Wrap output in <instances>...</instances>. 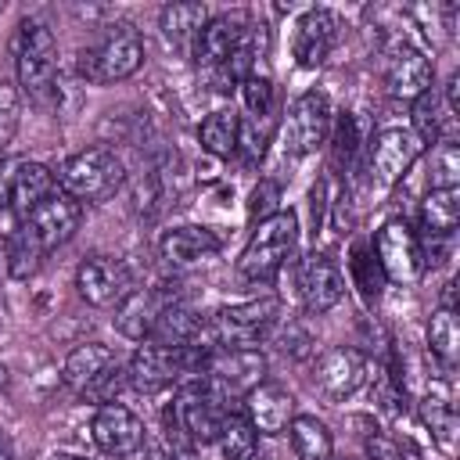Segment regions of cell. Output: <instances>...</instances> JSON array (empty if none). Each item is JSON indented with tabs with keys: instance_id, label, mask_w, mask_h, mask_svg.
Listing matches in <instances>:
<instances>
[{
	"instance_id": "cell-39",
	"label": "cell",
	"mask_w": 460,
	"mask_h": 460,
	"mask_svg": "<svg viewBox=\"0 0 460 460\" xmlns=\"http://www.w3.org/2000/svg\"><path fill=\"white\" fill-rule=\"evenodd\" d=\"M331 155H334V162H352L356 158V151H359V129H356V119L345 111V115H338V122H331Z\"/></svg>"
},
{
	"instance_id": "cell-38",
	"label": "cell",
	"mask_w": 460,
	"mask_h": 460,
	"mask_svg": "<svg viewBox=\"0 0 460 460\" xmlns=\"http://www.w3.org/2000/svg\"><path fill=\"white\" fill-rule=\"evenodd\" d=\"M280 212V183L277 180H259L255 187H252V194H248V219L259 226V223H266L270 216H277Z\"/></svg>"
},
{
	"instance_id": "cell-40",
	"label": "cell",
	"mask_w": 460,
	"mask_h": 460,
	"mask_svg": "<svg viewBox=\"0 0 460 460\" xmlns=\"http://www.w3.org/2000/svg\"><path fill=\"white\" fill-rule=\"evenodd\" d=\"M18 115H22V101H18V90L0 83V151L11 144L14 129H18Z\"/></svg>"
},
{
	"instance_id": "cell-31",
	"label": "cell",
	"mask_w": 460,
	"mask_h": 460,
	"mask_svg": "<svg viewBox=\"0 0 460 460\" xmlns=\"http://www.w3.org/2000/svg\"><path fill=\"white\" fill-rule=\"evenodd\" d=\"M453 115L446 111V104H442V93L431 86L428 93H420L417 101H413V111H410V133L420 140V144H438L442 137H446V122H449Z\"/></svg>"
},
{
	"instance_id": "cell-20",
	"label": "cell",
	"mask_w": 460,
	"mask_h": 460,
	"mask_svg": "<svg viewBox=\"0 0 460 460\" xmlns=\"http://www.w3.org/2000/svg\"><path fill=\"white\" fill-rule=\"evenodd\" d=\"M244 413L259 435H280L295 417V395L277 381H262L244 395Z\"/></svg>"
},
{
	"instance_id": "cell-13",
	"label": "cell",
	"mask_w": 460,
	"mask_h": 460,
	"mask_svg": "<svg viewBox=\"0 0 460 460\" xmlns=\"http://www.w3.org/2000/svg\"><path fill=\"white\" fill-rule=\"evenodd\" d=\"M331 122H334V111H331L327 93L320 90L298 93L288 108V147L295 155H313L316 147H323Z\"/></svg>"
},
{
	"instance_id": "cell-1",
	"label": "cell",
	"mask_w": 460,
	"mask_h": 460,
	"mask_svg": "<svg viewBox=\"0 0 460 460\" xmlns=\"http://www.w3.org/2000/svg\"><path fill=\"white\" fill-rule=\"evenodd\" d=\"M280 320V298L262 295L234 305H219L212 316H205V341L212 349H259L273 334Z\"/></svg>"
},
{
	"instance_id": "cell-46",
	"label": "cell",
	"mask_w": 460,
	"mask_h": 460,
	"mask_svg": "<svg viewBox=\"0 0 460 460\" xmlns=\"http://www.w3.org/2000/svg\"><path fill=\"white\" fill-rule=\"evenodd\" d=\"M0 14H4V0H0Z\"/></svg>"
},
{
	"instance_id": "cell-42",
	"label": "cell",
	"mask_w": 460,
	"mask_h": 460,
	"mask_svg": "<svg viewBox=\"0 0 460 460\" xmlns=\"http://www.w3.org/2000/svg\"><path fill=\"white\" fill-rule=\"evenodd\" d=\"M367 453H370V460H402L399 449H395V442H392L388 435H377V428H374V435L367 438Z\"/></svg>"
},
{
	"instance_id": "cell-11",
	"label": "cell",
	"mask_w": 460,
	"mask_h": 460,
	"mask_svg": "<svg viewBox=\"0 0 460 460\" xmlns=\"http://www.w3.org/2000/svg\"><path fill=\"white\" fill-rule=\"evenodd\" d=\"M295 284H298V298H302L305 313H316V316L331 313L345 295V277H341L338 262L323 252H309L298 259Z\"/></svg>"
},
{
	"instance_id": "cell-3",
	"label": "cell",
	"mask_w": 460,
	"mask_h": 460,
	"mask_svg": "<svg viewBox=\"0 0 460 460\" xmlns=\"http://www.w3.org/2000/svg\"><path fill=\"white\" fill-rule=\"evenodd\" d=\"M144 65V40L129 22L104 25V36L79 54V75L93 86H111L137 75Z\"/></svg>"
},
{
	"instance_id": "cell-32",
	"label": "cell",
	"mask_w": 460,
	"mask_h": 460,
	"mask_svg": "<svg viewBox=\"0 0 460 460\" xmlns=\"http://www.w3.org/2000/svg\"><path fill=\"white\" fill-rule=\"evenodd\" d=\"M349 273H352V288L359 291V298L367 305H377L381 295H385V273H381V262L374 255L370 244H352L349 252Z\"/></svg>"
},
{
	"instance_id": "cell-19",
	"label": "cell",
	"mask_w": 460,
	"mask_h": 460,
	"mask_svg": "<svg viewBox=\"0 0 460 460\" xmlns=\"http://www.w3.org/2000/svg\"><path fill=\"white\" fill-rule=\"evenodd\" d=\"M420 151H424V144L410 129H402V126L381 129L374 137V147H370V169H374L377 183H385V187L399 183L410 172V165L417 162Z\"/></svg>"
},
{
	"instance_id": "cell-45",
	"label": "cell",
	"mask_w": 460,
	"mask_h": 460,
	"mask_svg": "<svg viewBox=\"0 0 460 460\" xmlns=\"http://www.w3.org/2000/svg\"><path fill=\"white\" fill-rule=\"evenodd\" d=\"M50 460H86V456H79V453H54Z\"/></svg>"
},
{
	"instance_id": "cell-27",
	"label": "cell",
	"mask_w": 460,
	"mask_h": 460,
	"mask_svg": "<svg viewBox=\"0 0 460 460\" xmlns=\"http://www.w3.org/2000/svg\"><path fill=\"white\" fill-rule=\"evenodd\" d=\"M237 137H241V115L234 108H216L198 126V144L216 158L237 155Z\"/></svg>"
},
{
	"instance_id": "cell-25",
	"label": "cell",
	"mask_w": 460,
	"mask_h": 460,
	"mask_svg": "<svg viewBox=\"0 0 460 460\" xmlns=\"http://www.w3.org/2000/svg\"><path fill=\"white\" fill-rule=\"evenodd\" d=\"M147 341H155V345H169V349L198 345V341H205V316H198V313L180 298V302H172V305L162 309V316L155 320ZM205 345H208V341H205Z\"/></svg>"
},
{
	"instance_id": "cell-30",
	"label": "cell",
	"mask_w": 460,
	"mask_h": 460,
	"mask_svg": "<svg viewBox=\"0 0 460 460\" xmlns=\"http://www.w3.org/2000/svg\"><path fill=\"white\" fill-rule=\"evenodd\" d=\"M428 349L438 359V367L449 374L460 359V323H456V309H435L428 320Z\"/></svg>"
},
{
	"instance_id": "cell-24",
	"label": "cell",
	"mask_w": 460,
	"mask_h": 460,
	"mask_svg": "<svg viewBox=\"0 0 460 460\" xmlns=\"http://www.w3.org/2000/svg\"><path fill=\"white\" fill-rule=\"evenodd\" d=\"M58 190V176L54 169H47L43 162H32V158H18V169H14V190H11V212L14 219L22 223L43 198H50Z\"/></svg>"
},
{
	"instance_id": "cell-10",
	"label": "cell",
	"mask_w": 460,
	"mask_h": 460,
	"mask_svg": "<svg viewBox=\"0 0 460 460\" xmlns=\"http://www.w3.org/2000/svg\"><path fill=\"white\" fill-rule=\"evenodd\" d=\"M75 291H79V298L86 305L108 309V305H119L133 291V280H129V270H126L122 259H115V255H90L75 270Z\"/></svg>"
},
{
	"instance_id": "cell-18",
	"label": "cell",
	"mask_w": 460,
	"mask_h": 460,
	"mask_svg": "<svg viewBox=\"0 0 460 460\" xmlns=\"http://www.w3.org/2000/svg\"><path fill=\"white\" fill-rule=\"evenodd\" d=\"M385 86H388V93L395 101H410L413 104L420 93H428L435 86V65H431V58L424 50H417V47L399 43L392 50L388 65H385Z\"/></svg>"
},
{
	"instance_id": "cell-37",
	"label": "cell",
	"mask_w": 460,
	"mask_h": 460,
	"mask_svg": "<svg viewBox=\"0 0 460 460\" xmlns=\"http://www.w3.org/2000/svg\"><path fill=\"white\" fill-rule=\"evenodd\" d=\"M273 334H277V345H280V352L284 356H291V359H305L309 352H313V331L302 323V320H277V327H273Z\"/></svg>"
},
{
	"instance_id": "cell-7",
	"label": "cell",
	"mask_w": 460,
	"mask_h": 460,
	"mask_svg": "<svg viewBox=\"0 0 460 460\" xmlns=\"http://www.w3.org/2000/svg\"><path fill=\"white\" fill-rule=\"evenodd\" d=\"M201 377L223 402H234L266 381V356L259 349H212Z\"/></svg>"
},
{
	"instance_id": "cell-12",
	"label": "cell",
	"mask_w": 460,
	"mask_h": 460,
	"mask_svg": "<svg viewBox=\"0 0 460 460\" xmlns=\"http://www.w3.org/2000/svg\"><path fill=\"white\" fill-rule=\"evenodd\" d=\"M363 381H367V356L352 345H334V349L320 352L313 363V385L331 402L356 395L363 388Z\"/></svg>"
},
{
	"instance_id": "cell-2",
	"label": "cell",
	"mask_w": 460,
	"mask_h": 460,
	"mask_svg": "<svg viewBox=\"0 0 460 460\" xmlns=\"http://www.w3.org/2000/svg\"><path fill=\"white\" fill-rule=\"evenodd\" d=\"M295 248H298V216L291 208H280L277 216L259 223L255 234L248 237L237 259V277L248 284H270L288 266Z\"/></svg>"
},
{
	"instance_id": "cell-26",
	"label": "cell",
	"mask_w": 460,
	"mask_h": 460,
	"mask_svg": "<svg viewBox=\"0 0 460 460\" xmlns=\"http://www.w3.org/2000/svg\"><path fill=\"white\" fill-rule=\"evenodd\" d=\"M216 446H219L223 460H255L259 431H255V424L248 420V413L226 410L223 420H219V431H216Z\"/></svg>"
},
{
	"instance_id": "cell-21",
	"label": "cell",
	"mask_w": 460,
	"mask_h": 460,
	"mask_svg": "<svg viewBox=\"0 0 460 460\" xmlns=\"http://www.w3.org/2000/svg\"><path fill=\"white\" fill-rule=\"evenodd\" d=\"M115 363H119V359H115V352H111L104 341H83V345H75V349L65 356L61 381H65L75 395H86Z\"/></svg>"
},
{
	"instance_id": "cell-6",
	"label": "cell",
	"mask_w": 460,
	"mask_h": 460,
	"mask_svg": "<svg viewBox=\"0 0 460 460\" xmlns=\"http://www.w3.org/2000/svg\"><path fill=\"white\" fill-rule=\"evenodd\" d=\"M169 410H172L183 438L198 449V446L216 442V431H219V420L226 413V402L208 388L205 377H187V381L176 385V395H172Z\"/></svg>"
},
{
	"instance_id": "cell-44",
	"label": "cell",
	"mask_w": 460,
	"mask_h": 460,
	"mask_svg": "<svg viewBox=\"0 0 460 460\" xmlns=\"http://www.w3.org/2000/svg\"><path fill=\"white\" fill-rule=\"evenodd\" d=\"M11 388V377H7V367L0 363V392H7Z\"/></svg>"
},
{
	"instance_id": "cell-33",
	"label": "cell",
	"mask_w": 460,
	"mask_h": 460,
	"mask_svg": "<svg viewBox=\"0 0 460 460\" xmlns=\"http://www.w3.org/2000/svg\"><path fill=\"white\" fill-rule=\"evenodd\" d=\"M208 18L212 14H208L205 4H165L162 14H158V29L172 43H190Z\"/></svg>"
},
{
	"instance_id": "cell-8",
	"label": "cell",
	"mask_w": 460,
	"mask_h": 460,
	"mask_svg": "<svg viewBox=\"0 0 460 460\" xmlns=\"http://www.w3.org/2000/svg\"><path fill=\"white\" fill-rule=\"evenodd\" d=\"M79 223H83V205H79L75 198H68V194L58 187L50 198H43V201L22 219V230H25L43 252H54V248H61V244H68V241L75 237Z\"/></svg>"
},
{
	"instance_id": "cell-35",
	"label": "cell",
	"mask_w": 460,
	"mask_h": 460,
	"mask_svg": "<svg viewBox=\"0 0 460 460\" xmlns=\"http://www.w3.org/2000/svg\"><path fill=\"white\" fill-rule=\"evenodd\" d=\"M460 183V151L453 144V137H442L438 144H431V162H428V187L431 190H446Z\"/></svg>"
},
{
	"instance_id": "cell-34",
	"label": "cell",
	"mask_w": 460,
	"mask_h": 460,
	"mask_svg": "<svg viewBox=\"0 0 460 460\" xmlns=\"http://www.w3.org/2000/svg\"><path fill=\"white\" fill-rule=\"evenodd\" d=\"M43 255H47V252L22 230V223L4 237V262H7V273H11L14 280H29V277H36Z\"/></svg>"
},
{
	"instance_id": "cell-29",
	"label": "cell",
	"mask_w": 460,
	"mask_h": 460,
	"mask_svg": "<svg viewBox=\"0 0 460 460\" xmlns=\"http://www.w3.org/2000/svg\"><path fill=\"white\" fill-rule=\"evenodd\" d=\"M456 223H460V187L428 190L420 201V230L438 234V237H453Z\"/></svg>"
},
{
	"instance_id": "cell-4",
	"label": "cell",
	"mask_w": 460,
	"mask_h": 460,
	"mask_svg": "<svg viewBox=\"0 0 460 460\" xmlns=\"http://www.w3.org/2000/svg\"><path fill=\"white\" fill-rule=\"evenodd\" d=\"M11 54H14V75H18L22 93H29L32 101H50L54 83H58V40H54V32L43 22L25 18L14 29Z\"/></svg>"
},
{
	"instance_id": "cell-9",
	"label": "cell",
	"mask_w": 460,
	"mask_h": 460,
	"mask_svg": "<svg viewBox=\"0 0 460 460\" xmlns=\"http://www.w3.org/2000/svg\"><path fill=\"white\" fill-rule=\"evenodd\" d=\"M374 255L381 262V273L385 280H395V284H413L420 273H424V262H420V241H417V230L406 223V219H388L377 237H374Z\"/></svg>"
},
{
	"instance_id": "cell-14",
	"label": "cell",
	"mask_w": 460,
	"mask_h": 460,
	"mask_svg": "<svg viewBox=\"0 0 460 460\" xmlns=\"http://www.w3.org/2000/svg\"><path fill=\"white\" fill-rule=\"evenodd\" d=\"M172 302H180V295H176V288L169 291V284L133 288V291L115 305L111 323H115V331H119L122 338H129V341H147L155 320H158L162 309L172 305Z\"/></svg>"
},
{
	"instance_id": "cell-36",
	"label": "cell",
	"mask_w": 460,
	"mask_h": 460,
	"mask_svg": "<svg viewBox=\"0 0 460 460\" xmlns=\"http://www.w3.org/2000/svg\"><path fill=\"white\" fill-rule=\"evenodd\" d=\"M241 104H244V115L248 119H266V115H277V90L266 75H248L241 86Z\"/></svg>"
},
{
	"instance_id": "cell-23",
	"label": "cell",
	"mask_w": 460,
	"mask_h": 460,
	"mask_svg": "<svg viewBox=\"0 0 460 460\" xmlns=\"http://www.w3.org/2000/svg\"><path fill=\"white\" fill-rule=\"evenodd\" d=\"M420 420L431 435V446H438L442 453L453 456V449H456V406H453V395H449L446 381L428 385V392L420 399Z\"/></svg>"
},
{
	"instance_id": "cell-28",
	"label": "cell",
	"mask_w": 460,
	"mask_h": 460,
	"mask_svg": "<svg viewBox=\"0 0 460 460\" xmlns=\"http://www.w3.org/2000/svg\"><path fill=\"white\" fill-rule=\"evenodd\" d=\"M288 438L298 460H331L334 456V438L327 431L323 420L309 417V413H295L288 424Z\"/></svg>"
},
{
	"instance_id": "cell-17",
	"label": "cell",
	"mask_w": 460,
	"mask_h": 460,
	"mask_svg": "<svg viewBox=\"0 0 460 460\" xmlns=\"http://www.w3.org/2000/svg\"><path fill=\"white\" fill-rule=\"evenodd\" d=\"M248 40V22H244V14H216V18H208L201 29H198V36L190 40V58H194V65L198 68H219L241 43Z\"/></svg>"
},
{
	"instance_id": "cell-16",
	"label": "cell",
	"mask_w": 460,
	"mask_h": 460,
	"mask_svg": "<svg viewBox=\"0 0 460 460\" xmlns=\"http://www.w3.org/2000/svg\"><path fill=\"white\" fill-rule=\"evenodd\" d=\"M90 435L108 456H133L144 446V420L122 402H101L90 420Z\"/></svg>"
},
{
	"instance_id": "cell-15",
	"label": "cell",
	"mask_w": 460,
	"mask_h": 460,
	"mask_svg": "<svg viewBox=\"0 0 460 460\" xmlns=\"http://www.w3.org/2000/svg\"><path fill=\"white\" fill-rule=\"evenodd\" d=\"M341 36V22L334 11L327 7H313L295 22V36H291V58L298 68H320L331 50L338 47Z\"/></svg>"
},
{
	"instance_id": "cell-41",
	"label": "cell",
	"mask_w": 460,
	"mask_h": 460,
	"mask_svg": "<svg viewBox=\"0 0 460 460\" xmlns=\"http://www.w3.org/2000/svg\"><path fill=\"white\" fill-rule=\"evenodd\" d=\"M14 169H18V158H0V219H7V226H18V219H14V212H11Z\"/></svg>"
},
{
	"instance_id": "cell-43",
	"label": "cell",
	"mask_w": 460,
	"mask_h": 460,
	"mask_svg": "<svg viewBox=\"0 0 460 460\" xmlns=\"http://www.w3.org/2000/svg\"><path fill=\"white\" fill-rule=\"evenodd\" d=\"M0 460H14V442L4 428H0Z\"/></svg>"
},
{
	"instance_id": "cell-5",
	"label": "cell",
	"mask_w": 460,
	"mask_h": 460,
	"mask_svg": "<svg viewBox=\"0 0 460 460\" xmlns=\"http://www.w3.org/2000/svg\"><path fill=\"white\" fill-rule=\"evenodd\" d=\"M126 180V165L111 147H83L58 169V187L79 205L108 201Z\"/></svg>"
},
{
	"instance_id": "cell-22",
	"label": "cell",
	"mask_w": 460,
	"mask_h": 460,
	"mask_svg": "<svg viewBox=\"0 0 460 460\" xmlns=\"http://www.w3.org/2000/svg\"><path fill=\"white\" fill-rule=\"evenodd\" d=\"M223 248V241L216 237V230L208 226H194V223H183V226H172L162 234L158 241V252L169 266H190V262H201L208 255H216Z\"/></svg>"
}]
</instances>
